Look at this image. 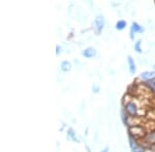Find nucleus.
<instances>
[{
  "mask_svg": "<svg viewBox=\"0 0 155 152\" xmlns=\"http://www.w3.org/2000/svg\"><path fill=\"white\" fill-rule=\"evenodd\" d=\"M144 32V28L142 26H140L139 24L134 22L131 24V27H130V38L134 39V33H143Z\"/></svg>",
  "mask_w": 155,
  "mask_h": 152,
  "instance_id": "obj_6",
  "label": "nucleus"
},
{
  "mask_svg": "<svg viewBox=\"0 0 155 152\" xmlns=\"http://www.w3.org/2000/svg\"><path fill=\"white\" fill-rule=\"evenodd\" d=\"M56 48H57L56 54H57V56H58V54H59V53H61V47H60L59 45H57V47H56Z\"/></svg>",
  "mask_w": 155,
  "mask_h": 152,
  "instance_id": "obj_16",
  "label": "nucleus"
},
{
  "mask_svg": "<svg viewBox=\"0 0 155 152\" xmlns=\"http://www.w3.org/2000/svg\"><path fill=\"white\" fill-rule=\"evenodd\" d=\"M101 152H109V148H104V150H101Z\"/></svg>",
  "mask_w": 155,
  "mask_h": 152,
  "instance_id": "obj_17",
  "label": "nucleus"
},
{
  "mask_svg": "<svg viewBox=\"0 0 155 152\" xmlns=\"http://www.w3.org/2000/svg\"><path fill=\"white\" fill-rule=\"evenodd\" d=\"M93 28H94V31H95V33L97 34V35H99V34L101 33V31L104 28V17L98 16V17H96V18L94 19Z\"/></svg>",
  "mask_w": 155,
  "mask_h": 152,
  "instance_id": "obj_2",
  "label": "nucleus"
},
{
  "mask_svg": "<svg viewBox=\"0 0 155 152\" xmlns=\"http://www.w3.org/2000/svg\"><path fill=\"white\" fill-rule=\"evenodd\" d=\"M116 29L119 30V31H121V30H123L124 28L126 27V22L124 21V20H120V21H118L116 23Z\"/></svg>",
  "mask_w": 155,
  "mask_h": 152,
  "instance_id": "obj_11",
  "label": "nucleus"
},
{
  "mask_svg": "<svg viewBox=\"0 0 155 152\" xmlns=\"http://www.w3.org/2000/svg\"><path fill=\"white\" fill-rule=\"evenodd\" d=\"M141 44H142V41L141 40H137L136 43H134V51H137V53H139V54H141L142 51V48H141Z\"/></svg>",
  "mask_w": 155,
  "mask_h": 152,
  "instance_id": "obj_14",
  "label": "nucleus"
},
{
  "mask_svg": "<svg viewBox=\"0 0 155 152\" xmlns=\"http://www.w3.org/2000/svg\"><path fill=\"white\" fill-rule=\"evenodd\" d=\"M140 78L143 79L145 81H150L155 79V71H145L143 73H141L140 75Z\"/></svg>",
  "mask_w": 155,
  "mask_h": 152,
  "instance_id": "obj_7",
  "label": "nucleus"
},
{
  "mask_svg": "<svg viewBox=\"0 0 155 152\" xmlns=\"http://www.w3.org/2000/svg\"><path fill=\"white\" fill-rule=\"evenodd\" d=\"M146 86L150 89V91H152L155 93V79H153V80H150V81H147Z\"/></svg>",
  "mask_w": 155,
  "mask_h": 152,
  "instance_id": "obj_12",
  "label": "nucleus"
},
{
  "mask_svg": "<svg viewBox=\"0 0 155 152\" xmlns=\"http://www.w3.org/2000/svg\"><path fill=\"white\" fill-rule=\"evenodd\" d=\"M82 56L85 57V58H93V57L96 56L95 48H93V47H87V48H85L82 51Z\"/></svg>",
  "mask_w": 155,
  "mask_h": 152,
  "instance_id": "obj_8",
  "label": "nucleus"
},
{
  "mask_svg": "<svg viewBox=\"0 0 155 152\" xmlns=\"http://www.w3.org/2000/svg\"><path fill=\"white\" fill-rule=\"evenodd\" d=\"M127 63H128V68L130 74H134L137 72V67H136V63H134V60L132 59L131 56L127 57Z\"/></svg>",
  "mask_w": 155,
  "mask_h": 152,
  "instance_id": "obj_9",
  "label": "nucleus"
},
{
  "mask_svg": "<svg viewBox=\"0 0 155 152\" xmlns=\"http://www.w3.org/2000/svg\"><path fill=\"white\" fill-rule=\"evenodd\" d=\"M129 146H130L131 152H145V148L137 144L136 138L129 136Z\"/></svg>",
  "mask_w": 155,
  "mask_h": 152,
  "instance_id": "obj_3",
  "label": "nucleus"
},
{
  "mask_svg": "<svg viewBox=\"0 0 155 152\" xmlns=\"http://www.w3.org/2000/svg\"><path fill=\"white\" fill-rule=\"evenodd\" d=\"M124 111L129 117H137L139 115V106L134 101H128L124 104Z\"/></svg>",
  "mask_w": 155,
  "mask_h": 152,
  "instance_id": "obj_1",
  "label": "nucleus"
},
{
  "mask_svg": "<svg viewBox=\"0 0 155 152\" xmlns=\"http://www.w3.org/2000/svg\"><path fill=\"white\" fill-rule=\"evenodd\" d=\"M71 67H72V65L71 62H68V61H63L61 63V65H60V69H61V71H63V72L71 71Z\"/></svg>",
  "mask_w": 155,
  "mask_h": 152,
  "instance_id": "obj_10",
  "label": "nucleus"
},
{
  "mask_svg": "<svg viewBox=\"0 0 155 152\" xmlns=\"http://www.w3.org/2000/svg\"><path fill=\"white\" fill-rule=\"evenodd\" d=\"M92 91H93L95 94H97L99 92V88L96 85V84H93V86H92Z\"/></svg>",
  "mask_w": 155,
  "mask_h": 152,
  "instance_id": "obj_15",
  "label": "nucleus"
},
{
  "mask_svg": "<svg viewBox=\"0 0 155 152\" xmlns=\"http://www.w3.org/2000/svg\"><path fill=\"white\" fill-rule=\"evenodd\" d=\"M67 138L68 139H71V140L76 141V133H74V129H69L68 132H67Z\"/></svg>",
  "mask_w": 155,
  "mask_h": 152,
  "instance_id": "obj_13",
  "label": "nucleus"
},
{
  "mask_svg": "<svg viewBox=\"0 0 155 152\" xmlns=\"http://www.w3.org/2000/svg\"><path fill=\"white\" fill-rule=\"evenodd\" d=\"M129 132H130L131 136L134 138H140V137L145 136V131L143 128H141L140 126H130L129 128Z\"/></svg>",
  "mask_w": 155,
  "mask_h": 152,
  "instance_id": "obj_4",
  "label": "nucleus"
},
{
  "mask_svg": "<svg viewBox=\"0 0 155 152\" xmlns=\"http://www.w3.org/2000/svg\"><path fill=\"white\" fill-rule=\"evenodd\" d=\"M153 68H154V69H155V65H154V66H153Z\"/></svg>",
  "mask_w": 155,
  "mask_h": 152,
  "instance_id": "obj_18",
  "label": "nucleus"
},
{
  "mask_svg": "<svg viewBox=\"0 0 155 152\" xmlns=\"http://www.w3.org/2000/svg\"><path fill=\"white\" fill-rule=\"evenodd\" d=\"M143 140L145 143H147L148 145H155V131L147 133L144 136Z\"/></svg>",
  "mask_w": 155,
  "mask_h": 152,
  "instance_id": "obj_5",
  "label": "nucleus"
}]
</instances>
